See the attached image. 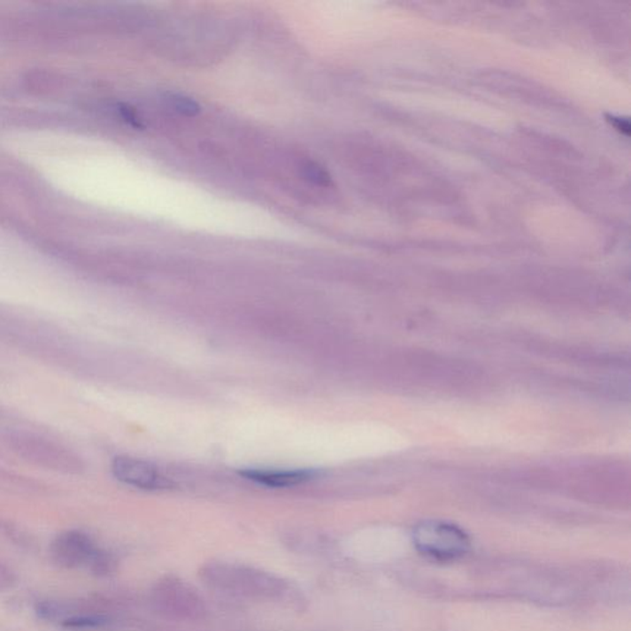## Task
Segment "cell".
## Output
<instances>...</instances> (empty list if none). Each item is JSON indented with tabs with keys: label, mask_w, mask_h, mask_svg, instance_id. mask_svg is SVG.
<instances>
[{
	"label": "cell",
	"mask_w": 631,
	"mask_h": 631,
	"mask_svg": "<svg viewBox=\"0 0 631 631\" xmlns=\"http://www.w3.org/2000/svg\"><path fill=\"white\" fill-rule=\"evenodd\" d=\"M9 447L18 457L34 466L56 473L78 475L84 471L83 460L65 445L29 432H14L8 436Z\"/></svg>",
	"instance_id": "obj_1"
},
{
	"label": "cell",
	"mask_w": 631,
	"mask_h": 631,
	"mask_svg": "<svg viewBox=\"0 0 631 631\" xmlns=\"http://www.w3.org/2000/svg\"><path fill=\"white\" fill-rule=\"evenodd\" d=\"M414 548L435 561H454L470 550L469 535L455 524L426 520L413 530Z\"/></svg>",
	"instance_id": "obj_2"
},
{
	"label": "cell",
	"mask_w": 631,
	"mask_h": 631,
	"mask_svg": "<svg viewBox=\"0 0 631 631\" xmlns=\"http://www.w3.org/2000/svg\"><path fill=\"white\" fill-rule=\"evenodd\" d=\"M96 549L88 534L81 530H65L52 540L49 554L55 566L62 570H74L87 566Z\"/></svg>",
	"instance_id": "obj_3"
},
{
	"label": "cell",
	"mask_w": 631,
	"mask_h": 631,
	"mask_svg": "<svg viewBox=\"0 0 631 631\" xmlns=\"http://www.w3.org/2000/svg\"><path fill=\"white\" fill-rule=\"evenodd\" d=\"M112 473L125 485L141 489H162L169 488V482L161 476L153 464L137 458L116 457L112 464Z\"/></svg>",
	"instance_id": "obj_4"
},
{
	"label": "cell",
	"mask_w": 631,
	"mask_h": 631,
	"mask_svg": "<svg viewBox=\"0 0 631 631\" xmlns=\"http://www.w3.org/2000/svg\"><path fill=\"white\" fill-rule=\"evenodd\" d=\"M241 475L268 488H290L312 479L315 473L310 470H244Z\"/></svg>",
	"instance_id": "obj_5"
},
{
	"label": "cell",
	"mask_w": 631,
	"mask_h": 631,
	"mask_svg": "<svg viewBox=\"0 0 631 631\" xmlns=\"http://www.w3.org/2000/svg\"><path fill=\"white\" fill-rule=\"evenodd\" d=\"M86 567L96 576H109L115 571L116 561L108 551L96 549Z\"/></svg>",
	"instance_id": "obj_6"
},
{
	"label": "cell",
	"mask_w": 631,
	"mask_h": 631,
	"mask_svg": "<svg viewBox=\"0 0 631 631\" xmlns=\"http://www.w3.org/2000/svg\"><path fill=\"white\" fill-rule=\"evenodd\" d=\"M168 102L172 108L178 112L179 114L194 118L200 112L199 104L188 96H179V94H169Z\"/></svg>",
	"instance_id": "obj_7"
},
{
	"label": "cell",
	"mask_w": 631,
	"mask_h": 631,
	"mask_svg": "<svg viewBox=\"0 0 631 631\" xmlns=\"http://www.w3.org/2000/svg\"><path fill=\"white\" fill-rule=\"evenodd\" d=\"M304 175L311 183L321 185V187H329L332 183L331 175L317 163H307L304 166Z\"/></svg>",
	"instance_id": "obj_8"
},
{
	"label": "cell",
	"mask_w": 631,
	"mask_h": 631,
	"mask_svg": "<svg viewBox=\"0 0 631 631\" xmlns=\"http://www.w3.org/2000/svg\"><path fill=\"white\" fill-rule=\"evenodd\" d=\"M15 582V574L6 565L0 563V592L11 589Z\"/></svg>",
	"instance_id": "obj_9"
},
{
	"label": "cell",
	"mask_w": 631,
	"mask_h": 631,
	"mask_svg": "<svg viewBox=\"0 0 631 631\" xmlns=\"http://www.w3.org/2000/svg\"><path fill=\"white\" fill-rule=\"evenodd\" d=\"M612 120L611 122H613V125L615 128H618V130L621 131V133L629 135L630 133V127H629V121H623L620 120V119L617 118H611Z\"/></svg>",
	"instance_id": "obj_10"
}]
</instances>
